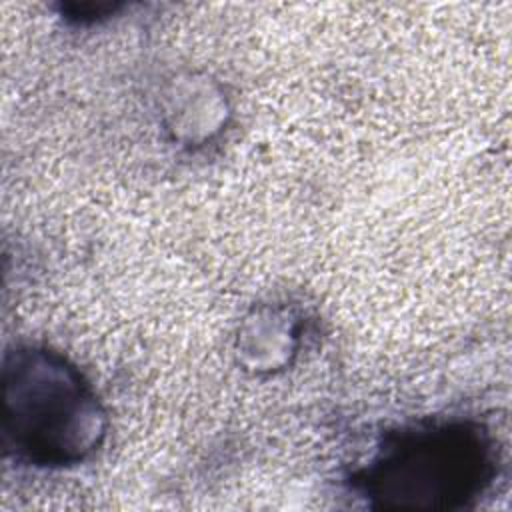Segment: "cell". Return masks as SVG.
I'll return each instance as SVG.
<instances>
[{
  "label": "cell",
  "instance_id": "6da1fadb",
  "mask_svg": "<svg viewBox=\"0 0 512 512\" xmlns=\"http://www.w3.org/2000/svg\"><path fill=\"white\" fill-rule=\"evenodd\" d=\"M106 412L84 374L60 352L16 346L2 360V440L16 460L78 466L106 438Z\"/></svg>",
  "mask_w": 512,
  "mask_h": 512
},
{
  "label": "cell",
  "instance_id": "7a4b0ae2",
  "mask_svg": "<svg viewBox=\"0 0 512 512\" xmlns=\"http://www.w3.org/2000/svg\"><path fill=\"white\" fill-rule=\"evenodd\" d=\"M494 476L492 436L478 422L446 420L384 436L352 484L374 508L458 510L482 496Z\"/></svg>",
  "mask_w": 512,
  "mask_h": 512
}]
</instances>
